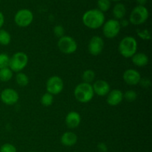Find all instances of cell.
Returning a JSON list of instances; mask_svg holds the SVG:
<instances>
[{
	"label": "cell",
	"instance_id": "obj_7",
	"mask_svg": "<svg viewBox=\"0 0 152 152\" xmlns=\"http://www.w3.org/2000/svg\"><path fill=\"white\" fill-rule=\"evenodd\" d=\"M102 27L103 35L108 39L115 38L120 34L121 30L120 21L115 19H111L106 21L104 22Z\"/></svg>",
	"mask_w": 152,
	"mask_h": 152
},
{
	"label": "cell",
	"instance_id": "obj_21",
	"mask_svg": "<svg viewBox=\"0 0 152 152\" xmlns=\"http://www.w3.org/2000/svg\"><path fill=\"white\" fill-rule=\"evenodd\" d=\"M16 82L18 86H21V87H25V86H28L29 83V78L25 73L19 72L16 76Z\"/></svg>",
	"mask_w": 152,
	"mask_h": 152
},
{
	"label": "cell",
	"instance_id": "obj_2",
	"mask_svg": "<svg viewBox=\"0 0 152 152\" xmlns=\"http://www.w3.org/2000/svg\"><path fill=\"white\" fill-rule=\"evenodd\" d=\"M137 46L136 39L131 36H128L124 37L119 43V53L125 58H132L137 53Z\"/></svg>",
	"mask_w": 152,
	"mask_h": 152
},
{
	"label": "cell",
	"instance_id": "obj_37",
	"mask_svg": "<svg viewBox=\"0 0 152 152\" xmlns=\"http://www.w3.org/2000/svg\"><path fill=\"white\" fill-rule=\"evenodd\" d=\"M107 152H108V151H107Z\"/></svg>",
	"mask_w": 152,
	"mask_h": 152
},
{
	"label": "cell",
	"instance_id": "obj_12",
	"mask_svg": "<svg viewBox=\"0 0 152 152\" xmlns=\"http://www.w3.org/2000/svg\"><path fill=\"white\" fill-rule=\"evenodd\" d=\"M123 80L129 86H136L139 84L141 80L140 73L133 68L126 70L123 74Z\"/></svg>",
	"mask_w": 152,
	"mask_h": 152
},
{
	"label": "cell",
	"instance_id": "obj_5",
	"mask_svg": "<svg viewBox=\"0 0 152 152\" xmlns=\"http://www.w3.org/2000/svg\"><path fill=\"white\" fill-rule=\"evenodd\" d=\"M149 12L146 7L137 5L134 7L129 16V22L134 25H140L145 23L148 19Z\"/></svg>",
	"mask_w": 152,
	"mask_h": 152
},
{
	"label": "cell",
	"instance_id": "obj_14",
	"mask_svg": "<svg viewBox=\"0 0 152 152\" xmlns=\"http://www.w3.org/2000/svg\"><path fill=\"white\" fill-rule=\"evenodd\" d=\"M123 93L120 89H113L107 95V103L111 106H117L123 100Z\"/></svg>",
	"mask_w": 152,
	"mask_h": 152
},
{
	"label": "cell",
	"instance_id": "obj_9",
	"mask_svg": "<svg viewBox=\"0 0 152 152\" xmlns=\"http://www.w3.org/2000/svg\"><path fill=\"white\" fill-rule=\"evenodd\" d=\"M64 88V82L59 76H52L46 83V89L48 93L57 95L62 91Z\"/></svg>",
	"mask_w": 152,
	"mask_h": 152
},
{
	"label": "cell",
	"instance_id": "obj_32",
	"mask_svg": "<svg viewBox=\"0 0 152 152\" xmlns=\"http://www.w3.org/2000/svg\"><path fill=\"white\" fill-rule=\"evenodd\" d=\"M120 26H121V28L122 27H123V28H125V27H127L128 25H129V21H128L127 19H121V21L120 22Z\"/></svg>",
	"mask_w": 152,
	"mask_h": 152
},
{
	"label": "cell",
	"instance_id": "obj_31",
	"mask_svg": "<svg viewBox=\"0 0 152 152\" xmlns=\"http://www.w3.org/2000/svg\"><path fill=\"white\" fill-rule=\"evenodd\" d=\"M97 148L100 152H107L108 151V147L107 145L104 142H99L97 145Z\"/></svg>",
	"mask_w": 152,
	"mask_h": 152
},
{
	"label": "cell",
	"instance_id": "obj_13",
	"mask_svg": "<svg viewBox=\"0 0 152 152\" xmlns=\"http://www.w3.org/2000/svg\"><path fill=\"white\" fill-rule=\"evenodd\" d=\"M94 94L98 95L99 96H105L108 95L111 91L109 83L105 80H99L94 82L92 85Z\"/></svg>",
	"mask_w": 152,
	"mask_h": 152
},
{
	"label": "cell",
	"instance_id": "obj_6",
	"mask_svg": "<svg viewBox=\"0 0 152 152\" xmlns=\"http://www.w3.org/2000/svg\"><path fill=\"white\" fill-rule=\"evenodd\" d=\"M57 47L59 50L64 54H73L77 50V43L73 37L69 36H63L59 39L57 42Z\"/></svg>",
	"mask_w": 152,
	"mask_h": 152
},
{
	"label": "cell",
	"instance_id": "obj_36",
	"mask_svg": "<svg viewBox=\"0 0 152 152\" xmlns=\"http://www.w3.org/2000/svg\"><path fill=\"white\" fill-rule=\"evenodd\" d=\"M29 152H37V151H29Z\"/></svg>",
	"mask_w": 152,
	"mask_h": 152
},
{
	"label": "cell",
	"instance_id": "obj_4",
	"mask_svg": "<svg viewBox=\"0 0 152 152\" xmlns=\"http://www.w3.org/2000/svg\"><path fill=\"white\" fill-rule=\"evenodd\" d=\"M28 63V56L24 52H16L10 58L8 68L13 72H21Z\"/></svg>",
	"mask_w": 152,
	"mask_h": 152
},
{
	"label": "cell",
	"instance_id": "obj_11",
	"mask_svg": "<svg viewBox=\"0 0 152 152\" xmlns=\"http://www.w3.org/2000/svg\"><path fill=\"white\" fill-rule=\"evenodd\" d=\"M0 99L1 102L5 105H13L19 101V96L18 92L15 89L7 88L1 92Z\"/></svg>",
	"mask_w": 152,
	"mask_h": 152
},
{
	"label": "cell",
	"instance_id": "obj_16",
	"mask_svg": "<svg viewBox=\"0 0 152 152\" xmlns=\"http://www.w3.org/2000/svg\"><path fill=\"white\" fill-rule=\"evenodd\" d=\"M78 138L77 134L72 132H66L61 136L60 142L64 146L71 147L77 142Z\"/></svg>",
	"mask_w": 152,
	"mask_h": 152
},
{
	"label": "cell",
	"instance_id": "obj_35",
	"mask_svg": "<svg viewBox=\"0 0 152 152\" xmlns=\"http://www.w3.org/2000/svg\"><path fill=\"white\" fill-rule=\"evenodd\" d=\"M111 1H121V0H111Z\"/></svg>",
	"mask_w": 152,
	"mask_h": 152
},
{
	"label": "cell",
	"instance_id": "obj_8",
	"mask_svg": "<svg viewBox=\"0 0 152 152\" xmlns=\"http://www.w3.org/2000/svg\"><path fill=\"white\" fill-rule=\"evenodd\" d=\"M34 20V14L28 9H21L18 10L14 16V22L16 25L21 28L29 26Z\"/></svg>",
	"mask_w": 152,
	"mask_h": 152
},
{
	"label": "cell",
	"instance_id": "obj_28",
	"mask_svg": "<svg viewBox=\"0 0 152 152\" xmlns=\"http://www.w3.org/2000/svg\"><path fill=\"white\" fill-rule=\"evenodd\" d=\"M65 28L63 26L60 25H57L53 28V34L58 38H61L63 36H65Z\"/></svg>",
	"mask_w": 152,
	"mask_h": 152
},
{
	"label": "cell",
	"instance_id": "obj_20",
	"mask_svg": "<svg viewBox=\"0 0 152 152\" xmlns=\"http://www.w3.org/2000/svg\"><path fill=\"white\" fill-rule=\"evenodd\" d=\"M13 75V72L9 68L0 69V81L3 83L10 81Z\"/></svg>",
	"mask_w": 152,
	"mask_h": 152
},
{
	"label": "cell",
	"instance_id": "obj_29",
	"mask_svg": "<svg viewBox=\"0 0 152 152\" xmlns=\"http://www.w3.org/2000/svg\"><path fill=\"white\" fill-rule=\"evenodd\" d=\"M0 152H17V150L13 144L5 143L0 147Z\"/></svg>",
	"mask_w": 152,
	"mask_h": 152
},
{
	"label": "cell",
	"instance_id": "obj_33",
	"mask_svg": "<svg viewBox=\"0 0 152 152\" xmlns=\"http://www.w3.org/2000/svg\"><path fill=\"white\" fill-rule=\"evenodd\" d=\"M4 23V14L0 11V29H1Z\"/></svg>",
	"mask_w": 152,
	"mask_h": 152
},
{
	"label": "cell",
	"instance_id": "obj_15",
	"mask_svg": "<svg viewBox=\"0 0 152 152\" xmlns=\"http://www.w3.org/2000/svg\"><path fill=\"white\" fill-rule=\"evenodd\" d=\"M81 123V116L77 111H70L65 117V124L69 129H76Z\"/></svg>",
	"mask_w": 152,
	"mask_h": 152
},
{
	"label": "cell",
	"instance_id": "obj_22",
	"mask_svg": "<svg viewBox=\"0 0 152 152\" xmlns=\"http://www.w3.org/2000/svg\"><path fill=\"white\" fill-rule=\"evenodd\" d=\"M11 42V36L6 30L0 29V45H8Z\"/></svg>",
	"mask_w": 152,
	"mask_h": 152
},
{
	"label": "cell",
	"instance_id": "obj_26",
	"mask_svg": "<svg viewBox=\"0 0 152 152\" xmlns=\"http://www.w3.org/2000/svg\"><path fill=\"white\" fill-rule=\"evenodd\" d=\"M10 57L7 54L4 53H0V69L8 68Z\"/></svg>",
	"mask_w": 152,
	"mask_h": 152
},
{
	"label": "cell",
	"instance_id": "obj_3",
	"mask_svg": "<svg viewBox=\"0 0 152 152\" xmlns=\"http://www.w3.org/2000/svg\"><path fill=\"white\" fill-rule=\"evenodd\" d=\"M74 94L75 99L81 103H87L92 100L94 96L91 84L81 83L74 88Z\"/></svg>",
	"mask_w": 152,
	"mask_h": 152
},
{
	"label": "cell",
	"instance_id": "obj_19",
	"mask_svg": "<svg viewBox=\"0 0 152 152\" xmlns=\"http://www.w3.org/2000/svg\"><path fill=\"white\" fill-rule=\"evenodd\" d=\"M96 77V74L95 72L91 69H87L83 73L82 75V79H83V83H88V84H91L95 80Z\"/></svg>",
	"mask_w": 152,
	"mask_h": 152
},
{
	"label": "cell",
	"instance_id": "obj_23",
	"mask_svg": "<svg viewBox=\"0 0 152 152\" xmlns=\"http://www.w3.org/2000/svg\"><path fill=\"white\" fill-rule=\"evenodd\" d=\"M111 0H98L97 1V9L102 13L108 11L111 8Z\"/></svg>",
	"mask_w": 152,
	"mask_h": 152
},
{
	"label": "cell",
	"instance_id": "obj_30",
	"mask_svg": "<svg viewBox=\"0 0 152 152\" xmlns=\"http://www.w3.org/2000/svg\"><path fill=\"white\" fill-rule=\"evenodd\" d=\"M139 84L142 87L145 88H149L150 86H151V81H150L148 79H146V78L142 79L141 78Z\"/></svg>",
	"mask_w": 152,
	"mask_h": 152
},
{
	"label": "cell",
	"instance_id": "obj_10",
	"mask_svg": "<svg viewBox=\"0 0 152 152\" xmlns=\"http://www.w3.org/2000/svg\"><path fill=\"white\" fill-rule=\"evenodd\" d=\"M105 43L103 39L99 36H94L89 40L88 50L90 54L93 56H98L103 51Z\"/></svg>",
	"mask_w": 152,
	"mask_h": 152
},
{
	"label": "cell",
	"instance_id": "obj_25",
	"mask_svg": "<svg viewBox=\"0 0 152 152\" xmlns=\"http://www.w3.org/2000/svg\"><path fill=\"white\" fill-rule=\"evenodd\" d=\"M137 98V94L134 90H129L123 94V99L129 102H134Z\"/></svg>",
	"mask_w": 152,
	"mask_h": 152
},
{
	"label": "cell",
	"instance_id": "obj_24",
	"mask_svg": "<svg viewBox=\"0 0 152 152\" xmlns=\"http://www.w3.org/2000/svg\"><path fill=\"white\" fill-rule=\"evenodd\" d=\"M41 104L45 107H49L53 104V96L49 93H45L41 97Z\"/></svg>",
	"mask_w": 152,
	"mask_h": 152
},
{
	"label": "cell",
	"instance_id": "obj_18",
	"mask_svg": "<svg viewBox=\"0 0 152 152\" xmlns=\"http://www.w3.org/2000/svg\"><path fill=\"white\" fill-rule=\"evenodd\" d=\"M113 16H114V19L117 20H121V19H124L125 16L126 14V7L124 4L123 3L118 2L114 5V8L112 10Z\"/></svg>",
	"mask_w": 152,
	"mask_h": 152
},
{
	"label": "cell",
	"instance_id": "obj_1",
	"mask_svg": "<svg viewBox=\"0 0 152 152\" xmlns=\"http://www.w3.org/2000/svg\"><path fill=\"white\" fill-rule=\"evenodd\" d=\"M105 20V16L104 13L97 8L87 10L83 16V24L90 29H98L103 25Z\"/></svg>",
	"mask_w": 152,
	"mask_h": 152
},
{
	"label": "cell",
	"instance_id": "obj_27",
	"mask_svg": "<svg viewBox=\"0 0 152 152\" xmlns=\"http://www.w3.org/2000/svg\"><path fill=\"white\" fill-rule=\"evenodd\" d=\"M137 34L138 37L141 38L143 40H151V32L149 30L145 29V30H137Z\"/></svg>",
	"mask_w": 152,
	"mask_h": 152
},
{
	"label": "cell",
	"instance_id": "obj_17",
	"mask_svg": "<svg viewBox=\"0 0 152 152\" xmlns=\"http://www.w3.org/2000/svg\"><path fill=\"white\" fill-rule=\"evenodd\" d=\"M132 61L134 65L137 67H145L149 62L148 56L142 52H137L132 57Z\"/></svg>",
	"mask_w": 152,
	"mask_h": 152
},
{
	"label": "cell",
	"instance_id": "obj_34",
	"mask_svg": "<svg viewBox=\"0 0 152 152\" xmlns=\"http://www.w3.org/2000/svg\"><path fill=\"white\" fill-rule=\"evenodd\" d=\"M148 0H137V2L138 5H142L145 6V4L147 3Z\"/></svg>",
	"mask_w": 152,
	"mask_h": 152
}]
</instances>
